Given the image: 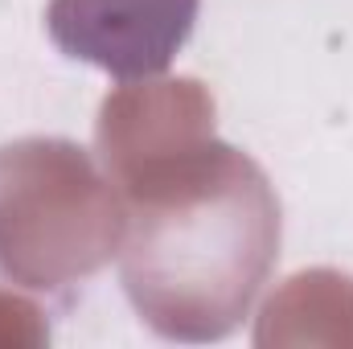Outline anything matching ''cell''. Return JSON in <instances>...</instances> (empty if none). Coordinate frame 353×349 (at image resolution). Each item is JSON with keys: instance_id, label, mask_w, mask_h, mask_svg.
Returning a JSON list of instances; mask_svg holds the SVG:
<instances>
[{"instance_id": "1", "label": "cell", "mask_w": 353, "mask_h": 349, "mask_svg": "<svg viewBox=\"0 0 353 349\" xmlns=\"http://www.w3.org/2000/svg\"><path fill=\"white\" fill-rule=\"evenodd\" d=\"M193 17L197 0H54L46 21L70 58H87L128 83L173 62Z\"/></svg>"}]
</instances>
